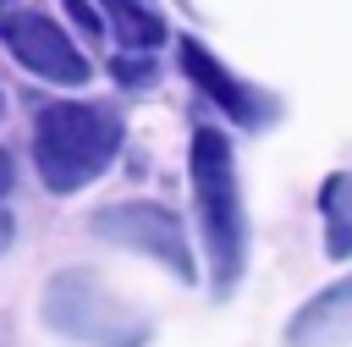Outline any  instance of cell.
Returning a JSON list of instances; mask_svg holds the SVG:
<instances>
[{"instance_id": "obj_5", "label": "cell", "mask_w": 352, "mask_h": 347, "mask_svg": "<svg viewBox=\"0 0 352 347\" xmlns=\"http://www.w3.org/2000/svg\"><path fill=\"white\" fill-rule=\"evenodd\" d=\"M0 39L11 44V55H16L33 77L60 83V88L88 83V61H82V50H77L50 17H38V11H11V17H0Z\"/></svg>"}, {"instance_id": "obj_9", "label": "cell", "mask_w": 352, "mask_h": 347, "mask_svg": "<svg viewBox=\"0 0 352 347\" xmlns=\"http://www.w3.org/2000/svg\"><path fill=\"white\" fill-rule=\"evenodd\" d=\"M99 6L110 11L116 33H121L126 44H138V50H154V44L165 39V22H160V17H148L143 6H132V0H99Z\"/></svg>"}, {"instance_id": "obj_11", "label": "cell", "mask_w": 352, "mask_h": 347, "mask_svg": "<svg viewBox=\"0 0 352 347\" xmlns=\"http://www.w3.org/2000/svg\"><path fill=\"white\" fill-rule=\"evenodd\" d=\"M116 77H121V83H143L148 66H143V61H116Z\"/></svg>"}, {"instance_id": "obj_1", "label": "cell", "mask_w": 352, "mask_h": 347, "mask_svg": "<svg viewBox=\"0 0 352 347\" xmlns=\"http://www.w3.org/2000/svg\"><path fill=\"white\" fill-rule=\"evenodd\" d=\"M121 149V116L104 105H44L33 121V160L50 193H77L88 187Z\"/></svg>"}, {"instance_id": "obj_12", "label": "cell", "mask_w": 352, "mask_h": 347, "mask_svg": "<svg viewBox=\"0 0 352 347\" xmlns=\"http://www.w3.org/2000/svg\"><path fill=\"white\" fill-rule=\"evenodd\" d=\"M11 176H16V171H11V154H6V149H0V198H6V193H11Z\"/></svg>"}, {"instance_id": "obj_3", "label": "cell", "mask_w": 352, "mask_h": 347, "mask_svg": "<svg viewBox=\"0 0 352 347\" xmlns=\"http://www.w3.org/2000/svg\"><path fill=\"white\" fill-rule=\"evenodd\" d=\"M44 319L77 341H94V347H143L148 341V325L121 303L110 297V286L88 270H60L44 292Z\"/></svg>"}, {"instance_id": "obj_2", "label": "cell", "mask_w": 352, "mask_h": 347, "mask_svg": "<svg viewBox=\"0 0 352 347\" xmlns=\"http://www.w3.org/2000/svg\"><path fill=\"white\" fill-rule=\"evenodd\" d=\"M192 193H198V220H204L214 286L231 292L236 275H242V253H248V220H242V193H236L231 143H226L214 127H198V132H192Z\"/></svg>"}, {"instance_id": "obj_14", "label": "cell", "mask_w": 352, "mask_h": 347, "mask_svg": "<svg viewBox=\"0 0 352 347\" xmlns=\"http://www.w3.org/2000/svg\"><path fill=\"white\" fill-rule=\"evenodd\" d=\"M0 6H11V0H0Z\"/></svg>"}, {"instance_id": "obj_6", "label": "cell", "mask_w": 352, "mask_h": 347, "mask_svg": "<svg viewBox=\"0 0 352 347\" xmlns=\"http://www.w3.org/2000/svg\"><path fill=\"white\" fill-rule=\"evenodd\" d=\"M286 341L292 347H341V341H352V275H341L319 297H308L292 314Z\"/></svg>"}, {"instance_id": "obj_13", "label": "cell", "mask_w": 352, "mask_h": 347, "mask_svg": "<svg viewBox=\"0 0 352 347\" xmlns=\"http://www.w3.org/2000/svg\"><path fill=\"white\" fill-rule=\"evenodd\" d=\"M6 248H11V215L0 209V253H6Z\"/></svg>"}, {"instance_id": "obj_8", "label": "cell", "mask_w": 352, "mask_h": 347, "mask_svg": "<svg viewBox=\"0 0 352 347\" xmlns=\"http://www.w3.org/2000/svg\"><path fill=\"white\" fill-rule=\"evenodd\" d=\"M324 209V248L330 259H352V171H336L319 193Z\"/></svg>"}, {"instance_id": "obj_4", "label": "cell", "mask_w": 352, "mask_h": 347, "mask_svg": "<svg viewBox=\"0 0 352 347\" xmlns=\"http://www.w3.org/2000/svg\"><path fill=\"white\" fill-rule=\"evenodd\" d=\"M94 231L104 242H121L132 253L160 259L176 281H192V248H187L182 220L170 209H160V204H110V209L94 215Z\"/></svg>"}, {"instance_id": "obj_10", "label": "cell", "mask_w": 352, "mask_h": 347, "mask_svg": "<svg viewBox=\"0 0 352 347\" xmlns=\"http://www.w3.org/2000/svg\"><path fill=\"white\" fill-rule=\"evenodd\" d=\"M66 11H72V17H77V28H82V33H88V39H99V33H104V22H99V11H94V6H88V0H66Z\"/></svg>"}, {"instance_id": "obj_7", "label": "cell", "mask_w": 352, "mask_h": 347, "mask_svg": "<svg viewBox=\"0 0 352 347\" xmlns=\"http://www.w3.org/2000/svg\"><path fill=\"white\" fill-rule=\"evenodd\" d=\"M176 55H182L187 77H192V83H198V88H204V94H209L231 121H242V127H258V121H264V99H258L248 83H236V77H231V72H226L204 44H198V39H182V44H176Z\"/></svg>"}]
</instances>
